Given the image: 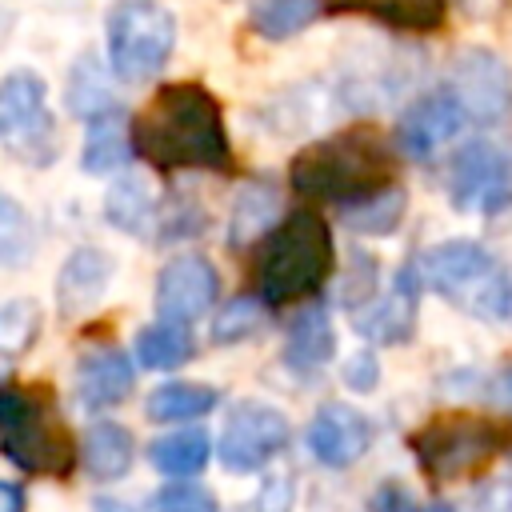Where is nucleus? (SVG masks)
I'll use <instances>...</instances> for the list:
<instances>
[{
    "mask_svg": "<svg viewBox=\"0 0 512 512\" xmlns=\"http://www.w3.org/2000/svg\"><path fill=\"white\" fill-rule=\"evenodd\" d=\"M132 136H136V152L160 172H172V168L224 172V168H232L224 112H220L216 96L196 80L164 84L144 104V112L132 120Z\"/></svg>",
    "mask_w": 512,
    "mask_h": 512,
    "instance_id": "f257e3e1",
    "label": "nucleus"
},
{
    "mask_svg": "<svg viewBox=\"0 0 512 512\" xmlns=\"http://www.w3.org/2000/svg\"><path fill=\"white\" fill-rule=\"evenodd\" d=\"M292 188L300 196L340 200L352 204L360 196H372L392 184V152L380 132L372 128H348L340 136H328L320 144H308L288 172Z\"/></svg>",
    "mask_w": 512,
    "mask_h": 512,
    "instance_id": "f03ea898",
    "label": "nucleus"
},
{
    "mask_svg": "<svg viewBox=\"0 0 512 512\" xmlns=\"http://www.w3.org/2000/svg\"><path fill=\"white\" fill-rule=\"evenodd\" d=\"M420 280L484 320L512 316V268L496 264L476 240H444L420 256Z\"/></svg>",
    "mask_w": 512,
    "mask_h": 512,
    "instance_id": "7ed1b4c3",
    "label": "nucleus"
},
{
    "mask_svg": "<svg viewBox=\"0 0 512 512\" xmlns=\"http://www.w3.org/2000/svg\"><path fill=\"white\" fill-rule=\"evenodd\" d=\"M332 272V232L312 208H296L264 244L260 292L268 304L308 296Z\"/></svg>",
    "mask_w": 512,
    "mask_h": 512,
    "instance_id": "20e7f679",
    "label": "nucleus"
},
{
    "mask_svg": "<svg viewBox=\"0 0 512 512\" xmlns=\"http://www.w3.org/2000/svg\"><path fill=\"white\" fill-rule=\"evenodd\" d=\"M104 32H108V64L128 84L160 76L176 44V20L160 0H116L108 8Z\"/></svg>",
    "mask_w": 512,
    "mask_h": 512,
    "instance_id": "39448f33",
    "label": "nucleus"
},
{
    "mask_svg": "<svg viewBox=\"0 0 512 512\" xmlns=\"http://www.w3.org/2000/svg\"><path fill=\"white\" fill-rule=\"evenodd\" d=\"M504 444L508 432L484 416H440L412 436V452L420 468L440 484L484 468Z\"/></svg>",
    "mask_w": 512,
    "mask_h": 512,
    "instance_id": "423d86ee",
    "label": "nucleus"
},
{
    "mask_svg": "<svg viewBox=\"0 0 512 512\" xmlns=\"http://www.w3.org/2000/svg\"><path fill=\"white\" fill-rule=\"evenodd\" d=\"M0 444L4 456L36 476H68L72 468V440L60 424L44 416L40 404L24 400L12 384H4L0 400Z\"/></svg>",
    "mask_w": 512,
    "mask_h": 512,
    "instance_id": "0eeeda50",
    "label": "nucleus"
},
{
    "mask_svg": "<svg viewBox=\"0 0 512 512\" xmlns=\"http://www.w3.org/2000/svg\"><path fill=\"white\" fill-rule=\"evenodd\" d=\"M0 140L24 164H48L56 156V124L48 112V88L36 72H8L0 84Z\"/></svg>",
    "mask_w": 512,
    "mask_h": 512,
    "instance_id": "6e6552de",
    "label": "nucleus"
},
{
    "mask_svg": "<svg viewBox=\"0 0 512 512\" xmlns=\"http://www.w3.org/2000/svg\"><path fill=\"white\" fill-rule=\"evenodd\" d=\"M448 192L460 212L492 216L512 204V152L492 140H472L456 152L448 172Z\"/></svg>",
    "mask_w": 512,
    "mask_h": 512,
    "instance_id": "1a4fd4ad",
    "label": "nucleus"
},
{
    "mask_svg": "<svg viewBox=\"0 0 512 512\" xmlns=\"http://www.w3.org/2000/svg\"><path fill=\"white\" fill-rule=\"evenodd\" d=\"M448 92L460 100L468 120L500 124L512 112V68L488 48H464L448 68Z\"/></svg>",
    "mask_w": 512,
    "mask_h": 512,
    "instance_id": "9d476101",
    "label": "nucleus"
},
{
    "mask_svg": "<svg viewBox=\"0 0 512 512\" xmlns=\"http://www.w3.org/2000/svg\"><path fill=\"white\" fill-rule=\"evenodd\" d=\"M288 444V420L272 404H236L220 432V464L232 472H256L264 468L280 448Z\"/></svg>",
    "mask_w": 512,
    "mask_h": 512,
    "instance_id": "9b49d317",
    "label": "nucleus"
},
{
    "mask_svg": "<svg viewBox=\"0 0 512 512\" xmlns=\"http://www.w3.org/2000/svg\"><path fill=\"white\" fill-rule=\"evenodd\" d=\"M464 120H468V112L460 108V100L448 88L428 92V96L412 100L400 112V120H396V144L412 160H432L464 128Z\"/></svg>",
    "mask_w": 512,
    "mask_h": 512,
    "instance_id": "f8f14e48",
    "label": "nucleus"
},
{
    "mask_svg": "<svg viewBox=\"0 0 512 512\" xmlns=\"http://www.w3.org/2000/svg\"><path fill=\"white\" fill-rule=\"evenodd\" d=\"M416 284L420 268L404 264L384 292H376L368 304L352 308V328L372 344H400L416 328Z\"/></svg>",
    "mask_w": 512,
    "mask_h": 512,
    "instance_id": "ddd939ff",
    "label": "nucleus"
},
{
    "mask_svg": "<svg viewBox=\"0 0 512 512\" xmlns=\"http://www.w3.org/2000/svg\"><path fill=\"white\" fill-rule=\"evenodd\" d=\"M216 268L204 256H176L156 276V312L164 320H196L216 300Z\"/></svg>",
    "mask_w": 512,
    "mask_h": 512,
    "instance_id": "4468645a",
    "label": "nucleus"
},
{
    "mask_svg": "<svg viewBox=\"0 0 512 512\" xmlns=\"http://www.w3.org/2000/svg\"><path fill=\"white\" fill-rule=\"evenodd\" d=\"M312 456L328 468H348L352 460L364 456V448L372 444V428L368 420L348 408V404H324L312 420H308V432H304Z\"/></svg>",
    "mask_w": 512,
    "mask_h": 512,
    "instance_id": "2eb2a0df",
    "label": "nucleus"
},
{
    "mask_svg": "<svg viewBox=\"0 0 512 512\" xmlns=\"http://www.w3.org/2000/svg\"><path fill=\"white\" fill-rule=\"evenodd\" d=\"M112 280V260L100 248H80L64 260L56 276V304L64 316H84L88 308L100 304L104 288Z\"/></svg>",
    "mask_w": 512,
    "mask_h": 512,
    "instance_id": "dca6fc26",
    "label": "nucleus"
},
{
    "mask_svg": "<svg viewBox=\"0 0 512 512\" xmlns=\"http://www.w3.org/2000/svg\"><path fill=\"white\" fill-rule=\"evenodd\" d=\"M136 152V136L128 128V116L120 104L96 112L88 120V132H84V148H80V168L92 172V176H104V172H116L128 164V156Z\"/></svg>",
    "mask_w": 512,
    "mask_h": 512,
    "instance_id": "f3484780",
    "label": "nucleus"
},
{
    "mask_svg": "<svg viewBox=\"0 0 512 512\" xmlns=\"http://www.w3.org/2000/svg\"><path fill=\"white\" fill-rule=\"evenodd\" d=\"M76 392L88 408L120 404L132 392V364L120 348H88L76 364Z\"/></svg>",
    "mask_w": 512,
    "mask_h": 512,
    "instance_id": "a211bd4d",
    "label": "nucleus"
},
{
    "mask_svg": "<svg viewBox=\"0 0 512 512\" xmlns=\"http://www.w3.org/2000/svg\"><path fill=\"white\" fill-rule=\"evenodd\" d=\"M332 16H372L400 32H436L448 16V0H324Z\"/></svg>",
    "mask_w": 512,
    "mask_h": 512,
    "instance_id": "6ab92c4d",
    "label": "nucleus"
},
{
    "mask_svg": "<svg viewBox=\"0 0 512 512\" xmlns=\"http://www.w3.org/2000/svg\"><path fill=\"white\" fill-rule=\"evenodd\" d=\"M336 352V336H332V320L324 308H304L284 336V364L296 372H312L320 364H328Z\"/></svg>",
    "mask_w": 512,
    "mask_h": 512,
    "instance_id": "aec40b11",
    "label": "nucleus"
},
{
    "mask_svg": "<svg viewBox=\"0 0 512 512\" xmlns=\"http://www.w3.org/2000/svg\"><path fill=\"white\" fill-rule=\"evenodd\" d=\"M80 456H84V468L96 480H120L132 464V436H128V428H120L112 420H96L84 432Z\"/></svg>",
    "mask_w": 512,
    "mask_h": 512,
    "instance_id": "412c9836",
    "label": "nucleus"
},
{
    "mask_svg": "<svg viewBox=\"0 0 512 512\" xmlns=\"http://www.w3.org/2000/svg\"><path fill=\"white\" fill-rule=\"evenodd\" d=\"M320 12L324 0H248V28L264 40H288L300 36Z\"/></svg>",
    "mask_w": 512,
    "mask_h": 512,
    "instance_id": "4be33fe9",
    "label": "nucleus"
},
{
    "mask_svg": "<svg viewBox=\"0 0 512 512\" xmlns=\"http://www.w3.org/2000/svg\"><path fill=\"white\" fill-rule=\"evenodd\" d=\"M64 100H68V112L80 116V120H92L96 112H104V108L116 104L112 84H108V72H104V64L96 60V52L76 56V64H72V72H68Z\"/></svg>",
    "mask_w": 512,
    "mask_h": 512,
    "instance_id": "5701e85b",
    "label": "nucleus"
},
{
    "mask_svg": "<svg viewBox=\"0 0 512 512\" xmlns=\"http://www.w3.org/2000/svg\"><path fill=\"white\" fill-rule=\"evenodd\" d=\"M216 404H220L216 388H208V384H188V380H172V384H160V388L148 396L144 412H148V420H156V424H176V420H196V416L212 412Z\"/></svg>",
    "mask_w": 512,
    "mask_h": 512,
    "instance_id": "b1692460",
    "label": "nucleus"
},
{
    "mask_svg": "<svg viewBox=\"0 0 512 512\" xmlns=\"http://www.w3.org/2000/svg\"><path fill=\"white\" fill-rule=\"evenodd\" d=\"M276 216H280V192H276V184L256 180V184H248V188L236 196L232 224H228V240H232V244H248V240H256L260 232H268V224H276Z\"/></svg>",
    "mask_w": 512,
    "mask_h": 512,
    "instance_id": "393cba45",
    "label": "nucleus"
},
{
    "mask_svg": "<svg viewBox=\"0 0 512 512\" xmlns=\"http://www.w3.org/2000/svg\"><path fill=\"white\" fill-rule=\"evenodd\" d=\"M208 436L200 428H180V432H168L152 444V464L164 472V476H196L204 464H208Z\"/></svg>",
    "mask_w": 512,
    "mask_h": 512,
    "instance_id": "a878e982",
    "label": "nucleus"
},
{
    "mask_svg": "<svg viewBox=\"0 0 512 512\" xmlns=\"http://www.w3.org/2000/svg\"><path fill=\"white\" fill-rule=\"evenodd\" d=\"M152 212H156V204H152V192L140 176H120L104 196V216L120 232H144Z\"/></svg>",
    "mask_w": 512,
    "mask_h": 512,
    "instance_id": "bb28decb",
    "label": "nucleus"
},
{
    "mask_svg": "<svg viewBox=\"0 0 512 512\" xmlns=\"http://www.w3.org/2000/svg\"><path fill=\"white\" fill-rule=\"evenodd\" d=\"M404 216V192L396 184L372 192V196H360L352 204H344V224L352 232H364V236H384L400 224Z\"/></svg>",
    "mask_w": 512,
    "mask_h": 512,
    "instance_id": "cd10ccee",
    "label": "nucleus"
},
{
    "mask_svg": "<svg viewBox=\"0 0 512 512\" xmlns=\"http://www.w3.org/2000/svg\"><path fill=\"white\" fill-rule=\"evenodd\" d=\"M192 356V332L180 324V320H168V324H152L136 336V360L144 368H180L184 360Z\"/></svg>",
    "mask_w": 512,
    "mask_h": 512,
    "instance_id": "c85d7f7f",
    "label": "nucleus"
},
{
    "mask_svg": "<svg viewBox=\"0 0 512 512\" xmlns=\"http://www.w3.org/2000/svg\"><path fill=\"white\" fill-rule=\"evenodd\" d=\"M32 220L24 216V208L12 196H0V260L8 268H20L32 256Z\"/></svg>",
    "mask_w": 512,
    "mask_h": 512,
    "instance_id": "c756f323",
    "label": "nucleus"
},
{
    "mask_svg": "<svg viewBox=\"0 0 512 512\" xmlns=\"http://www.w3.org/2000/svg\"><path fill=\"white\" fill-rule=\"evenodd\" d=\"M40 332V308L32 300H8L0 308V352L4 360H16Z\"/></svg>",
    "mask_w": 512,
    "mask_h": 512,
    "instance_id": "7c9ffc66",
    "label": "nucleus"
},
{
    "mask_svg": "<svg viewBox=\"0 0 512 512\" xmlns=\"http://www.w3.org/2000/svg\"><path fill=\"white\" fill-rule=\"evenodd\" d=\"M260 324H264V304L252 300V296H236L220 308V316L212 324V340L216 344H236V340H248Z\"/></svg>",
    "mask_w": 512,
    "mask_h": 512,
    "instance_id": "2f4dec72",
    "label": "nucleus"
},
{
    "mask_svg": "<svg viewBox=\"0 0 512 512\" xmlns=\"http://www.w3.org/2000/svg\"><path fill=\"white\" fill-rule=\"evenodd\" d=\"M152 508L156 512H216V500L196 484H172V488L156 492Z\"/></svg>",
    "mask_w": 512,
    "mask_h": 512,
    "instance_id": "473e14b6",
    "label": "nucleus"
},
{
    "mask_svg": "<svg viewBox=\"0 0 512 512\" xmlns=\"http://www.w3.org/2000/svg\"><path fill=\"white\" fill-rule=\"evenodd\" d=\"M344 380L356 388V392H372L376 388V356L372 352H360L344 364Z\"/></svg>",
    "mask_w": 512,
    "mask_h": 512,
    "instance_id": "72a5a7b5",
    "label": "nucleus"
},
{
    "mask_svg": "<svg viewBox=\"0 0 512 512\" xmlns=\"http://www.w3.org/2000/svg\"><path fill=\"white\" fill-rule=\"evenodd\" d=\"M288 504H292L288 480H268L264 492H260V508H264V512H288Z\"/></svg>",
    "mask_w": 512,
    "mask_h": 512,
    "instance_id": "f704fd0d",
    "label": "nucleus"
},
{
    "mask_svg": "<svg viewBox=\"0 0 512 512\" xmlns=\"http://www.w3.org/2000/svg\"><path fill=\"white\" fill-rule=\"evenodd\" d=\"M480 512H512V484H488L484 496L476 500Z\"/></svg>",
    "mask_w": 512,
    "mask_h": 512,
    "instance_id": "c9c22d12",
    "label": "nucleus"
},
{
    "mask_svg": "<svg viewBox=\"0 0 512 512\" xmlns=\"http://www.w3.org/2000/svg\"><path fill=\"white\" fill-rule=\"evenodd\" d=\"M0 512H24V496L16 480H0Z\"/></svg>",
    "mask_w": 512,
    "mask_h": 512,
    "instance_id": "e433bc0d",
    "label": "nucleus"
},
{
    "mask_svg": "<svg viewBox=\"0 0 512 512\" xmlns=\"http://www.w3.org/2000/svg\"><path fill=\"white\" fill-rule=\"evenodd\" d=\"M492 400L504 404V408H512V368H504V372L492 380Z\"/></svg>",
    "mask_w": 512,
    "mask_h": 512,
    "instance_id": "4c0bfd02",
    "label": "nucleus"
},
{
    "mask_svg": "<svg viewBox=\"0 0 512 512\" xmlns=\"http://www.w3.org/2000/svg\"><path fill=\"white\" fill-rule=\"evenodd\" d=\"M92 512H136L128 500H116V496H100L96 504H92Z\"/></svg>",
    "mask_w": 512,
    "mask_h": 512,
    "instance_id": "58836bf2",
    "label": "nucleus"
},
{
    "mask_svg": "<svg viewBox=\"0 0 512 512\" xmlns=\"http://www.w3.org/2000/svg\"><path fill=\"white\" fill-rule=\"evenodd\" d=\"M416 512H452L448 504H428V508H416Z\"/></svg>",
    "mask_w": 512,
    "mask_h": 512,
    "instance_id": "ea45409f",
    "label": "nucleus"
}]
</instances>
